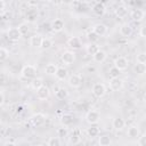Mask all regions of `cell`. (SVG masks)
I'll use <instances>...</instances> for the list:
<instances>
[{
  "label": "cell",
  "instance_id": "obj_17",
  "mask_svg": "<svg viewBox=\"0 0 146 146\" xmlns=\"http://www.w3.org/2000/svg\"><path fill=\"white\" fill-rule=\"evenodd\" d=\"M92 11L97 15V16H103L106 11V7L103 2H96L92 7Z\"/></svg>",
  "mask_w": 146,
  "mask_h": 146
},
{
  "label": "cell",
  "instance_id": "obj_9",
  "mask_svg": "<svg viewBox=\"0 0 146 146\" xmlns=\"http://www.w3.org/2000/svg\"><path fill=\"white\" fill-rule=\"evenodd\" d=\"M128 65H129L128 59H127L125 57H123V56H120V57L115 58L113 66H115V67H116L117 70H120V71H124V70H127Z\"/></svg>",
  "mask_w": 146,
  "mask_h": 146
},
{
  "label": "cell",
  "instance_id": "obj_46",
  "mask_svg": "<svg viewBox=\"0 0 146 146\" xmlns=\"http://www.w3.org/2000/svg\"><path fill=\"white\" fill-rule=\"evenodd\" d=\"M27 6H38V2H35V1H29L27 2Z\"/></svg>",
  "mask_w": 146,
  "mask_h": 146
},
{
  "label": "cell",
  "instance_id": "obj_43",
  "mask_svg": "<svg viewBox=\"0 0 146 146\" xmlns=\"http://www.w3.org/2000/svg\"><path fill=\"white\" fill-rule=\"evenodd\" d=\"M3 104H5V91L1 90L0 91V105L2 106Z\"/></svg>",
  "mask_w": 146,
  "mask_h": 146
},
{
  "label": "cell",
  "instance_id": "obj_50",
  "mask_svg": "<svg viewBox=\"0 0 146 146\" xmlns=\"http://www.w3.org/2000/svg\"><path fill=\"white\" fill-rule=\"evenodd\" d=\"M144 19H146V14H145V18H144Z\"/></svg>",
  "mask_w": 146,
  "mask_h": 146
},
{
  "label": "cell",
  "instance_id": "obj_19",
  "mask_svg": "<svg viewBox=\"0 0 146 146\" xmlns=\"http://www.w3.org/2000/svg\"><path fill=\"white\" fill-rule=\"evenodd\" d=\"M63 29H64V22L60 18H56V19L52 21V23H51V30L54 32L58 33V32L63 31Z\"/></svg>",
  "mask_w": 146,
  "mask_h": 146
},
{
  "label": "cell",
  "instance_id": "obj_7",
  "mask_svg": "<svg viewBox=\"0 0 146 146\" xmlns=\"http://www.w3.org/2000/svg\"><path fill=\"white\" fill-rule=\"evenodd\" d=\"M82 135H81V130L79 128H74L70 135V143L72 145H78L81 141Z\"/></svg>",
  "mask_w": 146,
  "mask_h": 146
},
{
  "label": "cell",
  "instance_id": "obj_48",
  "mask_svg": "<svg viewBox=\"0 0 146 146\" xmlns=\"http://www.w3.org/2000/svg\"><path fill=\"white\" fill-rule=\"evenodd\" d=\"M143 103H144V104L146 105V92H145V94L143 95Z\"/></svg>",
  "mask_w": 146,
  "mask_h": 146
},
{
  "label": "cell",
  "instance_id": "obj_35",
  "mask_svg": "<svg viewBox=\"0 0 146 146\" xmlns=\"http://www.w3.org/2000/svg\"><path fill=\"white\" fill-rule=\"evenodd\" d=\"M121 74V71L120 70H117L115 66H112L111 68H110V71H108V75H110V78L111 79H114V78H119V75Z\"/></svg>",
  "mask_w": 146,
  "mask_h": 146
},
{
  "label": "cell",
  "instance_id": "obj_30",
  "mask_svg": "<svg viewBox=\"0 0 146 146\" xmlns=\"http://www.w3.org/2000/svg\"><path fill=\"white\" fill-rule=\"evenodd\" d=\"M99 128L96 127V125H90L89 128H87V135L89 137H98L99 136Z\"/></svg>",
  "mask_w": 146,
  "mask_h": 146
},
{
  "label": "cell",
  "instance_id": "obj_47",
  "mask_svg": "<svg viewBox=\"0 0 146 146\" xmlns=\"http://www.w3.org/2000/svg\"><path fill=\"white\" fill-rule=\"evenodd\" d=\"M1 82H2V83H6V76H5V73H1Z\"/></svg>",
  "mask_w": 146,
  "mask_h": 146
},
{
  "label": "cell",
  "instance_id": "obj_41",
  "mask_svg": "<svg viewBox=\"0 0 146 146\" xmlns=\"http://www.w3.org/2000/svg\"><path fill=\"white\" fill-rule=\"evenodd\" d=\"M138 145L139 146H146V133L138 137Z\"/></svg>",
  "mask_w": 146,
  "mask_h": 146
},
{
  "label": "cell",
  "instance_id": "obj_29",
  "mask_svg": "<svg viewBox=\"0 0 146 146\" xmlns=\"http://www.w3.org/2000/svg\"><path fill=\"white\" fill-rule=\"evenodd\" d=\"M55 76L57 78V80H60V81L65 80V79L67 78V70H66L65 67H58V70H57L56 74H55Z\"/></svg>",
  "mask_w": 146,
  "mask_h": 146
},
{
  "label": "cell",
  "instance_id": "obj_1",
  "mask_svg": "<svg viewBox=\"0 0 146 146\" xmlns=\"http://www.w3.org/2000/svg\"><path fill=\"white\" fill-rule=\"evenodd\" d=\"M21 74L24 79H34L36 75V66H34L32 64L24 65L21 71Z\"/></svg>",
  "mask_w": 146,
  "mask_h": 146
},
{
  "label": "cell",
  "instance_id": "obj_12",
  "mask_svg": "<svg viewBox=\"0 0 146 146\" xmlns=\"http://www.w3.org/2000/svg\"><path fill=\"white\" fill-rule=\"evenodd\" d=\"M49 96H50V89L47 86H42L40 89L36 90V97L40 100H44L49 98Z\"/></svg>",
  "mask_w": 146,
  "mask_h": 146
},
{
  "label": "cell",
  "instance_id": "obj_28",
  "mask_svg": "<svg viewBox=\"0 0 146 146\" xmlns=\"http://www.w3.org/2000/svg\"><path fill=\"white\" fill-rule=\"evenodd\" d=\"M38 18V11L35 10V8H30L26 11V19L29 22H34Z\"/></svg>",
  "mask_w": 146,
  "mask_h": 146
},
{
  "label": "cell",
  "instance_id": "obj_2",
  "mask_svg": "<svg viewBox=\"0 0 146 146\" xmlns=\"http://www.w3.org/2000/svg\"><path fill=\"white\" fill-rule=\"evenodd\" d=\"M46 115L43 113H35L33 114L31 117H30V122L33 127L35 128H39V127H42L44 123H46Z\"/></svg>",
  "mask_w": 146,
  "mask_h": 146
},
{
  "label": "cell",
  "instance_id": "obj_18",
  "mask_svg": "<svg viewBox=\"0 0 146 146\" xmlns=\"http://www.w3.org/2000/svg\"><path fill=\"white\" fill-rule=\"evenodd\" d=\"M73 122H74V117H73L72 114L65 113V114H63L62 117H60V123H62L64 127H70V125L73 124Z\"/></svg>",
  "mask_w": 146,
  "mask_h": 146
},
{
  "label": "cell",
  "instance_id": "obj_6",
  "mask_svg": "<svg viewBox=\"0 0 146 146\" xmlns=\"http://www.w3.org/2000/svg\"><path fill=\"white\" fill-rule=\"evenodd\" d=\"M60 59H62V62H63L64 65L70 66V65H72V64L74 63V60H75V54H74L73 51H71V50L64 51L63 55H62V57H60Z\"/></svg>",
  "mask_w": 146,
  "mask_h": 146
},
{
  "label": "cell",
  "instance_id": "obj_3",
  "mask_svg": "<svg viewBox=\"0 0 146 146\" xmlns=\"http://www.w3.org/2000/svg\"><path fill=\"white\" fill-rule=\"evenodd\" d=\"M91 91H92V95L97 98H103L105 95H106V87L104 83H100V82H97L92 86L91 88Z\"/></svg>",
  "mask_w": 146,
  "mask_h": 146
},
{
  "label": "cell",
  "instance_id": "obj_44",
  "mask_svg": "<svg viewBox=\"0 0 146 146\" xmlns=\"http://www.w3.org/2000/svg\"><path fill=\"white\" fill-rule=\"evenodd\" d=\"M139 34H140L141 36H145V38H146V25H145V26H143V27H140Z\"/></svg>",
  "mask_w": 146,
  "mask_h": 146
},
{
  "label": "cell",
  "instance_id": "obj_34",
  "mask_svg": "<svg viewBox=\"0 0 146 146\" xmlns=\"http://www.w3.org/2000/svg\"><path fill=\"white\" fill-rule=\"evenodd\" d=\"M87 39H88V41H89L90 43H96V42L98 41L99 36H98L94 31H90V32H88V34H87Z\"/></svg>",
  "mask_w": 146,
  "mask_h": 146
},
{
  "label": "cell",
  "instance_id": "obj_11",
  "mask_svg": "<svg viewBox=\"0 0 146 146\" xmlns=\"http://www.w3.org/2000/svg\"><path fill=\"white\" fill-rule=\"evenodd\" d=\"M110 88L113 91H119L123 88V80L120 78H114L110 80Z\"/></svg>",
  "mask_w": 146,
  "mask_h": 146
},
{
  "label": "cell",
  "instance_id": "obj_13",
  "mask_svg": "<svg viewBox=\"0 0 146 146\" xmlns=\"http://www.w3.org/2000/svg\"><path fill=\"white\" fill-rule=\"evenodd\" d=\"M42 35L36 33V34H33L32 36H30V44L34 48H41V44H42Z\"/></svg>",
  "mask_w": 146,
  "mask_h": 146
},
{
  "label": "cell",
  "instance_id": "obj_25",
  "mask_svg": "<svg viewBox=\"0 0 146 146\" xmlns=\"http://www.w3.org/2000/svg\"><path fill=\"white\" fill-rule=\"evenodd\" d=\"M98 144L99 146H111L112 139L107 135H102L100 137H98Z\"/></svg>",
  "mask_w": 146,
  "mask_h": 146
},
{
  "label": "cell",
  "instance_id": "obj_20",
  "mask_svg": "<svg viewBox=\"0 0 146 146\" xmlns=\"http://www.w3.org/2000/svg\"><path fill=\"white\" fill-rule=\"evenodd\" d=\"M132 27L130 26V24H128V23H125V24H122L121 26H120V34L122 35V36H125V38H128V36H130L131 34H132Z\"/></svg>",
  "mask_w": 146,
  "mask_h": 146
},
{
  "label": "cell",
  "instance_id": "obj_10",
  "mask_svg": "<svg viewBox=\"0 0 146 146\" xmlns=\"http://www.w3.org/2000/svg\"><path fill=\"white\" fill-rule=\"evenodd\" d=\"M130 17L136 22H141L145 18V11L143 9H140V8L132 9L131 13H130Z\"/></svg>",
  "mask_w": 146,
  "mask_h": 146
},
{
  "label": "cell",
  "instance_id": "obj_38",
  "mask_svg": "<svg viewBox=\"0 0 146 146\" xmlns=\"http://www.w3.org/2000/svg\"><path fill=\"white\" fill-rule=\"evenodd\" d=\"M8 56H9V51H8L5 47H1V48H0V60H1V62L6 60V59L8 58Z\"/></svg>",
  "mask_w": 146,
  "mask_h": 146
},
{
  "label": "cell",
  "instance_id": "obj_49",
  "mask_svg": "<svg viewBox=\"0 0 146 146\" xmlns=\"http://www.w3.org/2000/svg\"><path fill=\"white\" fill-rule=\"evenodd\" d=\"M35 146H43V145H35Z\"/></svg>",
  "mask_w": 146,
  "mask_h": 146
},
{
  "label": "cell",
  "instance_id": "obj_4",
  "mask_svg": "<svg viewBox=\"0 0 146 146\" xmlns=\"http://www.w3.org/2000/svg\"><path fill=\"white\" fill-rule=\"evenodd\" d=\"M99 120H100V113H99L98 111H96V110H90V111L87 112V114H86V121H87L90 125L98 123Z\"/></svg>",
  "mask_w": 146,
  "mask_h": 146
},
{
  "label": "cell",
  "instance_id": "obj_45",
  "mask_svg": "<svg viewBox=\"0 0 146 146\" xmlns=\"http://www.w3.org/2000/svg\"><path fill=\"white\" fill-rule=\"evenodd\" d=\"M3 146H17L14 141H7V143H5V145Z\"/></svg>",
  "mask_w": 146,
  "mask_h": 146
},
{
  "label": "cell",
  "instance_id": "obj_23",
  "mask_svg": "<svg viewBox=\"0 0 146 146\" xmlns=\"http://www.w3.org/2000/svg\"><path fill=\"white\" fill-rule=\"evenodd\" d=\"M127 135H128V137H130V138H137V137H139V135H140V130H139V128H138L137 125H130V127L128 128Z\"/></svg>",
  "mask_w": 146,
  "mask_h": 146
},
{
  "label": "cell",
  "instance_id": "obj_39",
  "mask_svg": "<svg viewBox=\"0 0 146 146\" xmlns=\"http://www.w3.org/2000/svg\"><path fill=\"white\" fill-rule=\"evenodd\" d=\"M68 135V130L66 127H62L57 129V137H66Z\"/></svg>",
  "mask_w": 146,
  "mask_h": 146
},
{
  "label": "cell",
  "instance_id": "obj_15",
  "mask_svg": "<svg viewBox=\"0 0 146 146\" xmlns=\"http://www.w3.org/2000/svg\"><path fill=\"white\" fill-rule=\"evenodd\" d=\"M92 31L98 35V36H103L106 34L107 32V26L105 24H102V23H97L92 26Z\"/></svg>",
  "mask_w": 146,
  "mask_h": 146
},
{
  "label": "cell",
  "instance_id": "obj_14",
  "mask_svg": "<svg viewBox=\"0 0 146 146\" xmlns=\"http://www.w3.org/2000/svg\"><path fill=\"white\" fill-rule=\"evenodd\" d=\"M112 127H113L114 130L121 131V130H123L124 127H125V121H124L122 117H120V116L114 117L113 121H112Z\"/></svg>",
  "mask_w": 146,
  "mask_h": 146
},
{
  "label": "cell",
  "instance_id": "obj_40",
  "mask_svg": "<svg viewBox=\"0 0 146 146\" xmlns=\"http://www.w3.org/2000/svg\"><path fill=\"white\" fill-rule=\"evenodd\" d=\"M136 60H137V63L146 64V52H139L136 57Z\"/></svg>",
  "mask_w": 146,
  "mask_h": 146
},
{
  "label": "cell",
  "instance_id": "obj_5",
  "mask_svg": "<svg viewBox=\"0 0 146 146\" xmlns=\"http://www.w3.org/2000/svg\"><path fill=\"white\" fill-rule=\"evenodd\" d=\"M67 83L71 88H74V89H78L81 87L82 84V76L80 74H72L68 76L67 79Z\"/></svg>",
  "mask_w": 146,
  "mask_h": 146
},
{
  "label": "cell",
  "instance_id": "obj_31",
  "mask_svg": "<svg viewBox=\"0 0 146 146\" xmlns=\"http://www.w3.org/2000/svg\"><path fill=\"white\" fill-rule=\"evenodd\" d=\"M133 72L136 74L143 75L146 72V65L145 64H140V63H136L135 66H133Z\"/></svg>",
  "mask_w": 146,
  "mask_h": 146
},
{
  "label": "cell",
  "instance_id": "obj_42",
  "mask_svg": "<svg viewBox=\"0 0 146 146\" xmlns=\"http://www.w3.org/2000/svg\"><path fill=\"white\" fill-rule=\"evenodd\" d=\"M5 11H6V2L3 0H0V15L2 17L5 15Z\"/></svg>",
  "mask_w": 146,
  "mask_h": 146
},
{
  "label": "cell",
  "instance_id": "obj_37",
  "mask_svg": "<svg viewBox=\"0 0 146 146\" xmlns=\"http://www.w3.org/2000/svg\"><path fill=\"white\" fill-rule=\"evenodd\" d=\"M51 47H52V41H51V39H49V38H43L41 48H42V49H49V48H51Z\"/></svg>",
  "mask_w": 146,
  "mask_h": 146
},
{
  "label": "cell",
  "instance_id": "obj_26",
  "mask_svg": "<svg viewBox=\"0 0 146 146\" xmlns=\"http://www.w3.org/2000/svg\"><path fill=\"white\" fill-rule=\"evenodd\" d=\"M100 50V48H99V46L97 44V43H89L87 47H86V51H87V54L88 55H91V56H94L97 51H99Z\"/></svg>",
  "mask_w": 146,
  "mask_h": 146
},
{
  "label": "cell",
  "instance_id": "obj_21",
  "mask_svg": "<svg viewBox=\"0 0 146 146\" xmlns=\"http://www.w3.org/2000/svg\"><path fill=\"white\" fill-rule=\"evenodd\" d=\"M106 58H107V54H106V51H104V50H99V51H97L94 56H92V59H94V62L95 63H103V62H105L106 60Z\"/></svg>",
  "mask_w": 146,
  "mask_h": 146
},
{
  "label": "cell",
  "instance_id": "obj_24",
  "mask_svg": "<svg viewBox=\"0 0 146 146\" xmlns=\"http://www.w3.org/2000/svg\"><path fill=\"white\" fill-rule=\"evenodd\" d=\"M55 95H56V97H57L58 99H65V98L68 96V91H67V89L64 88V87H58V88L56 89V91H55Z\"/></svg>",
  "mask_w": 146,
  "mask_h": 146
},
{
  "label": "cell",
  "instance_id": "obj_36",
  "mask_svg": "<svg viewBox=\"0 0 146 146\" xmlns=\"http://www.w3.org/2000/svg\"><path fill=\"white\" fill-rule=\"evenodd\" d=\"M18 30H19V32H21L22 36H23V35H26V34L30 32L29 25H27V24H25V23H22V24H19V25H18Z\"/></svg>",
  "mask_w": 146,
  "mask_h": 146
},
{
  "label": "cell",
  "instance_id": "obj_16",
  "mask_svg": "<svg viewBox=\"0 0 146 146\" xmlns=\"http://www.w3.org/2000/svg\"><path fill=\"white\" fill-rule=\"evenodd\" d=\"M67 44L72 49H80L82 47V41H81V39L79 36H72V38L68 39Z\"/></svg>",
  "mask_w": 146,
  "mask_h": 146
},
{
  "label": "cell",
  "instance_id": "obj_22",
  "mask_svg": "<svg viewBox=\"0 0 146 146\" xmlns=\"http://www.w3.org/2000/svg\"><path fill=\"white\" fill-rule=\"evenodd\" d=\"M128 15V8L124 5H120L119 7H116L115 9V16L117 18H124Z\"/></svg>",
  "mask_w": 146,
  "mask_h": 146
},
{
  "label": "cell",
  "instance_id": "obj_8",
  "mask_svg": "<svg viewBox=\"0 0 146 146\" xmlns=\"http://www.w3.org/2000/svg\"><path fill=\"white\" fill-rule=\"evenodd\" d=\"M7 36L10 41H18L22 36L18 27H9L7 30Z\"/></svg>",
  "mask_w": 146,
  "mask_h": 146
},
{
  "label": "cell",
  "instance_id": "obj_33",
  "mask_svg": "<svg viewBox=\"0 0 146 146\" xmlns=\"http://www.w3.org/2000/svg\"><path fill=\"white\" fill-rule=\"evenodd\" d=\"M47 146H62V141L59 137H50L47 141Z\"/></svg>",
  "mask_w": 146,
  "mask_h": 146
},
{
  "label": "cell",
  "instance_id": "obj_27",
  "mask_svg": "<svg viewBox=\"0 0 146 146\" xmlns=\"http://www.w3.org/2000/svg\"><path fill=\"white\" fill-rule=\"evenodd\" d=\"M57 70H58V66H57L56 64H54V63H49V64H47L46 67H44V72H46L48 75H55L56 72H57Z\"/></svg>",
  "mask_w": 146,
  "mask_h": 146
},
{
  "label": "cell",
  "instance_id": "obj_32",
  "mask_svg": "<svg viewBox=\"0 0 146 146\" xmlns=\"http://www.w3.org/2000/svg\"><path fill=\"white\" fill-rule=\"evenodd\" d=\"M42 86H44V84H43V82H42V79H41V78H34V79L32 80V82H31V87H32L34 90L40 89Z\"/></svg>",
  "mask_w": 146,
  "mask_h": 146
}]
</instances>
